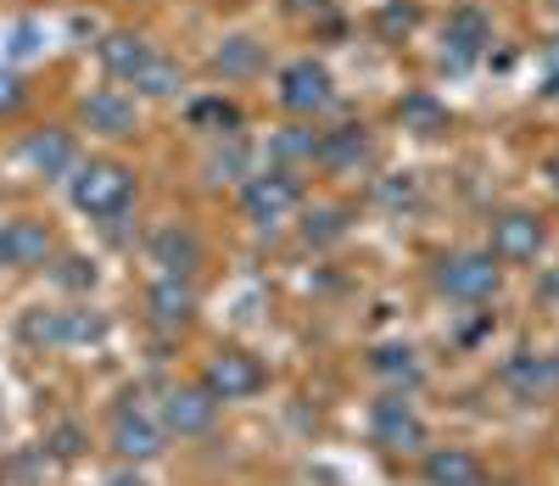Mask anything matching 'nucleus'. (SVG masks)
<instances>
[{
    "instance_id": "34",
    "label": "nucleus",
    "mask_w": 559,
    "mask_h": 486,
    "mask_svg": "<svg viewBox=\"0 0 559 486\" xmlns=\"http://www.w3.org/2000/svg\"><path fill=\"white\" fill-rule=\"evenodd\" d=\"M102 486H146V475H140V464H112L102 475Z\"/></svg>"
},
{
    "instance_id": "32",
    "label": "nucleus",
    "mask_w": 559,
    "mask_h": 486,
    "mask_svg": "<svg viewBox=\"0 0 559 486\" xmlns=\"http://www.w3.org/2000/svg\"><path fill=\"white\" fill-rule=\"evenodd\" d=\"M414 28V7H408V0H386V12H381V34L386 39H403Z\"/></svg>"
},
{
    "instance_id": "19",
    "label": "nucleus",
    "mask_w": 559,
    "mask_h": 486,
    "mask_svg": "<svg viewBox=\"0 0 559 486\" xmlns=\"http://www.w3.org/2000/svg\"><path fill=\"white\" fill-rule=\"evenodd\" d=\"M498 380H503V392H515L521 403H543L548 392H559V386H554V364H548V353H532V347L509 353V358H503V369H498Z\"/></svg>"
},
{
    "instance_id": "6",
    "label": "nucleus",
    "mask_w": 559,
    "mask_h": 486,
    "mask_svg": "<svg viewBox=\"0 0 559 486\" xmlns=\"http://www.w3.org/2000/svg\"><path fill=\"white\" fill-rule=\"evenodd\" d=\"M197 380L207 386L218 403H247V398L269 392V369H263V358L247 353V347H213V353L202 358V375H197Z\"/></svg>"
},
{
    "instance_id": "28",
    "label": "nucleus",
    "mask_w": 559,
    "mask_h": 486,
    "mask_svg": "<svg viewBox=\"0 0 559 486\" xmlns=\"http://www.w3.org/2000/svg\"><path fill=\"white\" fill-rule=\"evenodd\" d=\"M397 123H403L408 134H426V140H431V134H442V129H448V107L437 102L431 90H414L408 102L397 107Z\"/></svg>"
},
{
    "instance_id": "15",
    "label": "nucleus",
    "mask_w": 559,
    "mask_h": 486,
    "mask_svg": "<svg viewBox=\"0 0 559 486\" xmlns=\"http://www.w3.org/2000/svg\"><path fill=\"white\" fill-rule=\"evenodd\" d=\"M492 45V23L481 7H453L442 23V62L448 68H471L481 51Z\"/></svg>"
},
{
    "instance_id": "17",
    "label": "nucleus",
    "mask_w": 559,
    "mask_h": 486,
    "mask_svg": "<svg viewBox=\"0 0 559 486\" xmlns=\"http://www.w3.org/2000/svg\"><path fill=\"white\" fill-rule=\"evenodd\" d=\"M269 68V51H263V39L258 34H224L213 45V57H207V73L224 79V84H247Z\"/></svg>"
},
{
    "instance_id": "37",
    "label": "nucleus",
    "mask_w": 559,
    "mask_h": 486,
    "mask_svg": "<svg viewBox=\"0 0 559 486\" xmlns=\"http://www.w3.org/2000/svg\"><path fill=\"white\" fill-rule=\"evenodd\" d=\"M548 179H554V190H559V152L548 157Z\"/></svg>"
},
{
    "instance_id": "11",
    "label": "nucleus",
    "mask_w": 559,
    "mask_h": 486,
    "mask_svg": "<svg viewBox=\"0 0 559 486\" xmlns=\"http://www.w3.org/2000/svg\"><path fill=\"white\" fill-rule=\"evenodd\" d=\"M23 163H28V174L34 179H51V185H62L73 168H79V134L73 129H62V123H39V129H28L23 134Z\"/></svg>"
},
{
    "instance_id": "21",
    "label": "nucleus",
    "mask_w": 559,
    "mask_h": 486,
    "mask_svg": "<svg viewBox=\"0 0 559 486\" xmlns=\"http://www.w3.org/2000/svg\"><path fill=\"white\" fill-rule=\"evenodd\" d=\"M369 129L364 123H342V129H331V134H319V163L331 168V174H358L364 163H369Z\"/></svg>"
},
{
    "instance_id": "2",
    "label": "nucleus",
    "mask_w": 559,
    "mask_h": 486,
    "mask_svg": "<svg viewBox=\"0 0 559 486\" xmlns=\"http://www.w3.org/2000/svg\"><path fill=\"white\" fill-rule=\"evenodd\" d=\"M102 442H107V453H112L118 464H140V470H146V464H157V459L168 453V430H163L157 408L129 386V392H118L112 408H107Z\"/></svg>"
},
{
    "instance_id": "23",
    "label": "nucleus",
    "mask_w": 559,
    "mask_h": 486,
    "mask_svg": "<svg viewBox=\"0 0 559 486\" xmlns=\"http://www.w3.org/2000/svg\"><path fill=\"white\" fill-rule=\"evenodd\" d=\"M369 375L386 380L392 392H414L419 380H426V369H419V353L408 342H381L376 353H369Z\"/></svg>"
},
{
    "instance_id": "12",
    "label": "nucleus",
    "mask_w": 559,
    "mask_h": 486,
    "mask_svg": "<svg viewBox=\"0 0 559 486\" xmlns=\"http://www.w3.org/2000/svg\"><path fill=\"white\" fill-rule=\"evenodd\" d=\"M140 308H146V324H152V330L179 335V330H191V324H197L202 297H197V285H191V280L157 274V280L146 285V297H140Z\"/></svg>"
},
{
    "instance_id": "4",
    "label": "nucleus",
    "mask_w": 559,
    "mask_h": 486,
    "mask_svg": "<svg viewBox=\"0 0 559 486\" xmlns=\"http://www.w3.org/2000/svg\"><path fill=\"white\" fill-rule=\"evenodd\" d=\"M152 408H157V419H163V430H168V442H202V436L218 430V414H224V403L207 392L202 380H174V386H163Z\"/></svg>"
},
{
    "instance_id": "13",
    "label": "nucleus",
    "mask_w": 559,
    "mask_h": 486,
    "mask_svg": "<svg viewBox=\"0 0 559 486\" xmlns=\"http://www.w3.org/2000/svg\"><path fill=\"white\" fill-rule=\"evenodd\" d=\"M331 102H336V79H331V68H324V62L302 57V62H292L286 73H280V107H286L292 118H308L313 123Z\"/></svg>"
},
{
    "instance_id": "25",
    "label": "nucleus",
    "mask_w": 559,
    "mask_h": 486,
    "mask_svg": "<svg viewBox=\"0 0 559 486\" xmlns=\"http://www.w3.org/2000/svg\"><path fill=\"white\" fill-rule=\"evenodd\" d=\"M129 90H134V102H174V95L185 90V68H179L174 57H163V51H157L146 68L134 73V84H129Z\"/></svg>"
},
{
    "instance_id": "30",
    "label": "nucleus",
    "mask_w": 559,
    "mask_h": 486,
    "mask_svg": "<svg viewBox=\"0 0 559 486\" xmlns=\"http://www.w3.org/2000/svg\"><path fill=\"white\" fill-rule=\"evenodd\" d=\"M347 235V208L342 202H319L302 213V240L308 247H336V240Z\"/></svg>"
},
{
    "instance_id": "24",
    "label": "nucleus",
    "mask_w": 559,
    "mask_h": 486,
    "mask_svg": "<svg viewBox=\"0 0 559 486\" xmlns=\"http://www.w3.org/2000/svg\"><path fill=\"white\" fill-rule=\"evenodd\" d=\"M90 425L84 419H51L45 425V436H39V453H45V464H79V459H90Z\"/></svg>"
},
{
    "instance_id": "39",
    "label": "nucleus",
    "mask_w": 559,
    "mask_h": 486,
    "mask_svg": "<svg viewBox=\"0 0 559 486\" xmlns=\"http://www.w3.org/2000/svg\"><path fill=\"white\" fill-rule=\"evenodd\" d=\"M548 7H554V12H559V0H548Z\"/></svg>"
},
{
    "instance_id": "9",
    "label": "nucleus",
    "mask_w": 559,
    "mask_h": 486,
    "mask_svg": "<svg viewBox=\"0 0 559 486\" xmlns=\"http://www.w3.org/2000/svg\"><path fill=\"white\" fill-rule=\"evenodd\" d=\"M146 263H152L157 274H174V280H197L202 263H207V240L197 235V224L163 218V224H152V235H146Z\"/></svg>"
},
{
    "instance_id": "35",
    "label": "nucleus",
    "mask_w": 559,
    "mask_h": 486,
    "mask_svg": "<svg viewBox=\"0 0 559 486\" xmlns=\"http://www.w3.org/2000/svg\"><path fill=\"white\" fill-rule=\"evenodd\" d=\"M376 197H381L386 208H397V202H414V185H408V179H403V185L386 179V185H376Z\"/></svg>"
},
{
    "instance_id": "1",
    "label": "nucleus",
    "mask_w": 559,
    "mask_h": 486,
    "mask_svg": "<svg viewBox=\"0 0 559 486\" xmlns=\"http://www.w3.org/2000/svg\"><path fill=\"white\" fill-rule=\"evenodd\" d=\"M68 202L90 224H123L140 202V174L123 157H79V168L62 179Z\"/></svg>"
},
{
    "instance_id": "36",
    "label": "nucleus",
    "mask_w": 559,
    "mask_h": 486,
    "mask_svg": "<svg viewBox=\"0 0 559 486\" xmlns=\"http://www.w3.org/2000/svg\"><path fill=\"white\" fill-rule=\"evenodd\" d=\"M292 12L302 17V12H331V0H292Z\"/></svg>"
},
{
    "instance_id": "27",
    "label": "nucleus",
    "mask_w": 559,
    "mask_h": 486,
    "mask_svg": "<svg viewBox=\"0 0 559 486\" xmlns=\"http://www.w3.org/2000/svg\"><path fill=\"white\" fill-rule=\"evenodd\" d=\"M191 129L197 134H241V107L236 102H224V95H202V102H191Z\"/></svg>"
},
{
    "instance_id": "7",
    "label": "nucleus",
    "mask_w": 559,
    "mask_h": 486,
    "mask_svg": "<svg viewBox=\"0 0 559 486\" xmlns=\"http://www.w3.org/2000/svg\"><path fill=\"white\" fill-rule=\"evenodd\" d=\"M498 285H503V269L492 252H453L437 263V291L448 303H464V308H481L498 297Z\"/></svg>"
},
{
    "instance_id": "33",
    "label": "nucleus",
    "mask_w": 559,
    "mask_h": 486,
    "mask_svg": "<svg viewBox=\"0 0 559 486\" xmlns=\"http://www.w3.org/2000/svg\"><path fill=\"white\" fill-rule=\"evenodd\" d=\"M537 68H543V90L559 95V39H548L543 51H537Z\"/></svg>"
},
{
    "instance_id": "5",
    "label": "nucleus",
    "mask_w": 559,
    "mask_h": 486,
    "mask_svg": "<svg viewBox=\"0 0 559 486\" xmlns=\"http://www.w3.org/2000/svg\"><path fill=\"white\" fill-rule=\"evenodd\" d=\"M297 208H302V179L292 168H263V174L241 179V213H247L252 229L274 235Z\"/></svg>"
},
{
    "instance_id": "10",
    "label": "nucleus",
    "mask_w": 559,
    "mask_h": 486,
    "mask_svg": "<svg viewBox=\"0 0 559 486\" xmlns=\"http://www.w3.org/2000/svg\"><path fill=\"white\" fill-rule=\"evenodd\" d=\"M369 442L381 453H426L431 448V430L419 419V408L408 403V392H386L369 408Z\"/></svg>"
},
{
    "instance_id": "14",
    "label": "nucleus",
    "mask_w": 559,
    "mask_h": 486,
    "mask_svg": "<svg viewBox=\"0 0 559 486\" xmlns=\"http://www.w3.org/2000/svg\"><path fill=\"white\" fill-rule=\"evenodd\" d=\"M543 240H548V229H543V218H537V213L509 208V213H498V218H492V247H487V252H492L498 263H537Z\"/></svg>"
},
{
    "instance_id": "29",
    "label": "nucleus",
    "mask_w": 559,
    "mask_h": 486,
    "mask_svg": "<svg viewBox=\"0 0 559 486\" xmlns=\"http://www.w3.org/2000/svg\"><path fill=\"white\" fill-rule=\"evenodd\" d=\"M51 280H57V291H68V303H79V297H90V291H96L102 269H96V258L57 252V263H51Z\"/></svg>"
},
{
    "instance_id": "38",
    "label": "nucleus",
    "mask_w": 559,
    "mask_h": 486,
    "mask_svg": "<svg viewBox=\"0 0 559 486\" xmlns=\"http://www.w3.org/2000/svg\"><path fill=\"white\" fill-rule=\"evenodd\" d=\"M548 364H554V386H559V347H554V353H548Z\"/></svg>"
},
{
    "instance_id": "16",
    "label": "nucleus",
    "mask_w": 559,
    "mask_h": 486,
    "mask_svg": "<svg viewBox=\"0 0 559 486\" xmlns=\"http://www.w3.org/2000/svg\"><path fill=\"white\" fill-rule=\"evenodd\" d=\"M96 57H102V73L129 90L134 73L157 57V45H152V34H140V28H107L102 45H96Z\"/></svg>"
},
{
    "instance_id": "31",
    "label": "nucleus",
    "mask_w": 559,
    "mask_h": 486,
    "mask_svg": "<svg viewBox=\"0 0 559 486\" xmlns=\"http://www.w3.org/2000/svg\"><path fill=\"white\" fill-rule=\"evenodd\" d=\"M28 107V79L17 68H0V123H12Z\"/></svg>"
},
{
    "instance_id": "26",
    "label": "nucleus",
    "mask_w": 559,
    "mask_h": 486,
    "mask_svg": "<svg viewBox=\"0 0 559 486\" xmlns=\"http://www.w3.org/2000/svg\"><path fill=\"white\" fill-rule=\"evenodd\" d=\"M202 174H207V185H241V179L252 174V163H247V145H241V134H224V140H213V152H207Z\"/></svg>"
},
{
    "instance_id": "22",
    "label": "nucleus",
    "mask_w": 559,
    "mask_h": 486,
    "mask_svg": "<svg viewBox=\"0 0 559 486\" xmlns=\"http://www.w3.org/2000/svg\"><path fill=\"white\" fill-rule=\"evenodd\" d=\"M269 157H274V168H313L319 163V129L308 123V118H297V123H286V129H274L269 134Z\"/></svg>"
},
{
    "instance_id": "18",
    "label": "nucleus",
    "mask_w": 559,
    "mask_h": 486,
    "mask_svg": "<svg viewBox=\"0 0 559 486\" xmlns=\"http://www.w3.org/2000/svg\"><path fill=\"white\" fill-rule=\"evenodd\" d=\"M112 335V319L90 303V297H79V303H62L57 308V353H84V347H102Z\"/></svg>"
},
{
    "instance_id": "3",
    "label": "nucleus",
    "mask_w": 559,
    "mask_h": 486,
    "mask_svg": "<svg viewBox=\"0 0 559 486\" xmlns=\"http://www.w3.org/2000/svg\"><path fill=\"white\" fill-rule=\"evenodd\" d=\"M62 252V235L45 213H12L0 218V269L7 274H45Z\"/></svg>"
},
{
    "instance_id": "8",
    "label": "nucleus",
    "mask_w": 559,
    "mask_h": 486,
    "mask_svg": "<svg viewBox=\"0 0 559 486\" xmlns=\"http://www.w3.org/2000/svg\"><path fill=\"white\" fill-rule=\"evenodd\" d=\"M79 129L96 140H134L140 134V102L123 84H96L79 95Z\"/></svg>"
},
{
    "instance_id": "20",
    "label": "nucleus",
    "mask_w": 559,
    "mask_h": 486,
    "mask_svg": "<svg viewBox=\"0 0 559 486\" xmlns=\"http://www.w3.org/2000/svg\"><path fill=\"white\" fill-rule=\"evenodd\" d=\"M431 486H487V470L471 448H426V464H419Z\"/></svg>"
}]
</instances>
